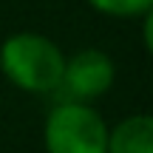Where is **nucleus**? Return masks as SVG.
<instances>
[{"mask_svg": "<svg viewBox=\"0 0 153 153\" xmlns=\"http://www.w3.org/2000/svg\"><path fill=\"white\" fill-rule=\"evenodd\" d=\"M45 153H105L108 122L94 105L60 99L43 122Z\"/></svg>", "mask_w": 153, "mask_h": 153, "instance_id": "obj_2", "label": "nucleus"}, {"mask_svg": "<svg viewBox=\"0 0 153 153\" xmlns=\"http://www.w3.org/2000/svg\"><path fill=\"white\" fill-rule=\"evenodd\" d=\"M94 11L114 20H142L145 14H153V0H85Z\"/></svg>", "mask_w": 153, "mask_h": 153, "instance_id": "obj_5", "label": "nucleus"}, {"mask_svg": "<svg viewBox=\"0 0 153 153\" xmlns=\"http://www.w3.org/2000/svg\"><path fill=\"white\" fill-rule=\"evenodd\" d=\"M105 153H153V119L148 114H131L108 125Z\"/></svg>", "mask_w": 153, "mask_h": 153, "instance_id": "obj_4", "label": "nucleus"}, {"mask_svg": "<svg viewBox=\"0 0 153 153\" xmlns=\"http://www.w3.org/2000/svg\"><path fill=\"white\" fill-rule=\"evenodd\" d=\"M114 82H116L114 57L91 45V48H79L71 57H65V68H62V79L57 91L62 99L94 105L99 97H105L114 88Z\"/></svg>", "mask_w": 153, "mask_h": 153, "instance_id": "obj_3", "label": "nucleus"}, {"mask_svg": "<svg viewBox=\"0 0 153 153\" xmlns=\"http://www.w3.org/2000/svg\"><path fill=\"white\" fill-rule=\"evenodd\" d=\"M65 54L40 31H14L0 43V71L26 94H57Z\"/></svg>", "mask_w": 153, "mask_h": 153, "instance_id": "obj_1", "label": "nucleus"}]
</instances>
